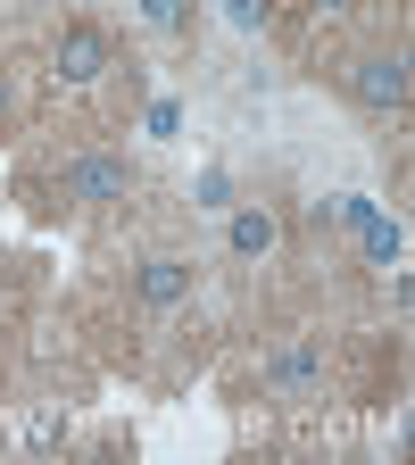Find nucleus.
<instances>
[{"instance_id": "nucleus-2", "label": "nucleus", "mask_w": 415, "mask_h": 465, "mask_svg": "<svg viewBox=\"0 0 415 465\" xmlns=\"http://www.w3.org/2000/svg\"><path fill=\"white\" fill-rule=\"evenodd\" d=\"M266 391L291 399V407L316 399L324 391V358H316V349H274V358H266Z\"/></svg>"}, {"instance_id": "nucleus-7", "label": "nucleus", "mask_w": 415, "mask_h": 465, "mask_svg": "<svg viewBox=\"0 0 415 465\" xmlns=\"http://www.w3.org/2000/svg\"><path fill=\"white\" fill-rule=\"evenodd\" d=\"M232 25H242V34H258V25H266V0H232Z\"/></svg>"}, {"instance_id": "nucleus-8", "label": "nucleus", "mask_w": 415, "mask_h": 465, "mask_svg": "<svg viewBox=\"0 0 415 465\" xmlns=\"http://www.w3.org/2000/svg\"><path fill=\"white\" fill-rule=\"evenodd\" d=\"M150 17L158 25H183V0H150Z\"/></svg>"}, {"instance_id": "nucleus-9", "label": "nucleus", "mask_w": 415, "mask_h": 465, "mask_svg": "<svg viewBox=\"0 0 415 465\" xmlns=\"http://www.w3.org/2000/svg\"><path fill=\"white\" fill-rule=\"evenodd\" d=\"M316 9H349V0H316Z\"/></svg>"}, {"instance_id": "nucleus-5", "label": "nucleus", "mask_w": 415, "mask_h": 465, "mask_svg": "<svg viewBox=\"0 0 415 465\" xmlns=\"http://www.w3.org/2000/svg\"><path fill=\"white\" fill-rule=\"evenodd\" d=\"M183 291H192V266L183 258H150L142 266V308H174Z\"/></svg>"}, {"instance_id": "nucleus-4", "label": "nucleus", "mask_w": 415, "mask_h": 465, "mask_svg": "<svg viewBox=\"0 0 415 465\" xmlns=\"http://www.w3.org/2000/svg\"><path fill=\"white\" fill-rule=\"evenodd\" d=\"M100 67H108V34H92V25L58 34V75H67V84H92Z\"/></svg>"}, {"instance_id": "nucleus-3", "label": "nucleus", "mask_w": 415, "mask_h": 465, "mask_svg": "<svg viewBox=\"0 0 415 465\" xmlns=\"http://www.w3.org/2000/svg\"><path fill=\"white\" fill-rule=\"evenodd\" d=\"M67 200H125V183H133V166L125 158H67Z\"/></svg>"}, {"instance_id": "nucleus-6", "label": "nucleus", "mask_w": 415, "mask_h": 465, "mask_svg": "<svg viewBox=\"0 0 415 465\" xmlns=\"http://www.w3.org/2000/svg\"><path fill=\"white\" fill-rule=\"evenodd\" d=\"M274 242H282V224L266 208H242V216H232V250H242V258H266Z\"/></svg>"}, {"instance_id": "nucleus-1", "label": "nucleus", "mask_w": 415, "mask_h": 465, "mask_svg": "<svg viewBox=\"0 0 415 465\" xmlns=\"http://www.w3.org/2000/svg\"><path fill=\"white\" fill-rule=\"evenodd\" d=\"M349 92H358L366 108H407V50H366V58H349Z\"/></svg>"}]
</instances>
